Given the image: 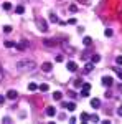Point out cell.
Returning <instances> with one entry per match:
<instances>
[{
  "label": "cell",
  "mask_w": 122,
  "mask_h": 124,
  "mask_svg": "<svg viewBox=\"0 0 122 124\" xmlns=\"http://www.w3.org/2000/svg\"><path fill=\"white\" fill-rule=\"evenodd\" d=\"M36 68V63L33 60H22L17 63V70L18 71H33Z\"/></svg>",
  "instance_id": "obj_1"
},
{
  "label": "cell",
  "mask_w": 122,
  "mask_h": 124,
  "mask_svg": "<svg viewBox=\"0 0 122 124\" xmlns=\"http://www.w3.org/2000/svg\"><path fill=\"white\" fill-rule=\"evenodd\" d=\"M36 27H38V30H40V31H43V33L48 31V23L43 18H36Z\"/></svg>",
  "instance_id": "obj_2"
},
{
  "label": "cell",
  "mask_w": 122,
  "mask_h": 124,
  "mask_svg": "<svg viewBox=\"0 0 122 124\" xmlns=\"http://www.w3.org/2000/svg\"><path fill=\"white\" fill-rule=\"evenodd\" d=\"M66 68L71 71V73H74V71H78V65H76L74 61H68L66 63Z\"/></svg>",
  "instance_id": "obj_3"
},
{
  "label": "cell",
  "mask_w": 122,
  "mask_h": 124,
  "mask_svg": "<svg viewBox=\"0 0 122 124\" xmlns=\"http://www.w3.org/2000/svg\"><path fill=\"white\" fill-rule=\"evenodd\" d=\"M15 46L18 48V50H22V51H23V50H27V48L30 46V43L27 41V40H22V41H20L18 45H15Z\"/></svg>",
  "instance_id": "obj_4"
},
{
  "label": "cell",
  "mask_w": 122,
  "mask_h": 124,
  "mask_svg": "<svg viewBox=\"0 0 122 124\" xmlns=\"http://www.w3.org/2000/svg\"><path fill=\"white\" fill-rule=\"evenodd\" d=\"M112 83H114V79L111 76H102V85L104 86H107V88H109V86H112Z\"/></svg>",
  "instance_id": "obj_5"
},
{
  "label": "cell",
  "mask_w": 122,
  "mask_h": 124,
  "mask_svg": "<svg viewBox=\"0 0 122 124\" xmlns=\"http://www.w3.org/2000/svg\"><path fill=\"white\" fill-rule=\"evenodd\" d=\"M41 70H43L45 73H50V71L53 70V65H51L50 61H46V63H43V65H41Z\"/></svg>",
  "instance_id": "obj_6"
},
{
  "label": "cell",
  "mask_w": 122,
  "mask_h": 124,
  "mask_svg": "<svg viewBox=\"0 0 122 124\" xmlns=\"http://www.w3.org/2000/svg\"><path fill=\"white\" fill-rule=\"evenodd\" d=\"M46 116H50V117L56 116V109H55L53 106H50V108H46Z\"/></svg>",
  "instance_id": "obj_7"
},
{
  "label": "cell",
  "mask_w": 122,
  "mask_h": 124,
  "mask_svg": "<svg viewBox=\"0 0 122 124\" xmlns=\"http://www.w3.org/2000/svg\"><path fill=\"white\" fill-rule=\"evenodd\" d=\"M17 96H18V93H17L15 89H10L8 93H7V98H8V99H17Z\"/></svg>",
  "instance_id": "obj_8"
},
{
  "label": "cell",
  "mask_w": 122,
  "mask_h": 124,
  "mask_svg": "<svg viewBox=\"0 0 122 124\" xmlns=\"http://www.w3.org/2000/svg\"><path fill=\"white\" fill-rule=\"evenodd\" d=\"M43 43H45V46H55V45H56V40H53V38H48V40H45Z\"/></svg>",
  "instance_id": "obj_9"
},
{
  "label": "cell",
  "mask_w": 122,
  "mask_h": 124,
  "mask_svg": "<svg viewBox=\"0 0 122 124\" xmlns=\"http://www.w3.org/2000/svg\"><path fill=\"white\" fill-rule=\"evenodd\" d=\"M91 106H93L94 109H97V108L101 106V101H99L97 98H94V99H91Z\"/></svg>",
  "instance_id": "obj_10"
},
{
  "label": "cell",
  "mask_w": 122,
  "mask_h": 124,
  "mask_svg": "<svg viewBox=\"0 0 122 124\" xmlns=\"http://www.w3.org/2000/svg\"><path fill=\"white\" fill-rule=\"evenodd\" d=\"M93 70H94V63H93V61H91V63H86V66H84V71H86V73H91Z\"/></svg>",
  "instance_id": "obj_11"
},
{
  "label": "cell",
  "mask_w": 122,
  "mask_h": 124,
  "mask_svg": "<svg viewBox=\"0 0 122 124\" xmlns=\"http://www.w3.org/2000/svg\"><path fill=\"white\" fill-rule=\"evenodd\" d=\"M63 106H65V108H68V111H74V109H76V104H74V103H65Z\"/></svg>",
  "instance_id": "obj_12"
},
{
  "label": "cell",
  "mask_w": 122,
  "mask_h": 124,
  "mask_svg": "<svg viewBox=\"0 0 122 124\" xmlns=\"http://www.w3.org/2000/svg\"><path fill=\"white\" fill-rule=\"evenodd\" d=\"M63 48H65V51H68V53H74V48L69 46L68 43H63Z\"/></svg>",
  "instance_id": "obj_13"
},
{
  "label": "cell",
  "mask_w": 122,
  "mask_h": 124,
  "mask_svg": "<svg viewBox=\"0 0 122 124\" xmlns=\"http://www.w3.org/2000/svg\"><path fill=\"white\" fill-rule=\"evenodd\" d=\"M83 43H84L86 46H91V45H93V40H91V37H84Z\"/></svg>",
  "instance_id": "obj_14"
},
{
  "label": "cell",
  "mask_w": 122,
  "mask_h": 124,
  "mask_svg": "<svg viewBox=\"0 0 122 124\" xmlns=\"http://www.w3.org/2000/svg\"><path fill=\"white\" fill-rule=\"evenodd\" d=\"M89 119H91V116L87 114V113H83V114H81V121H83V123H87Z\"/></svg>",
  "instance_id": "obj_15"
},
{
  "label": "cell",
  "mask_w": 122,
  "mask_h": 124,
  "mask_svg": "<svg viewBox=\"0 0 122 124\" xmlns=\"http://www.w3.org/2000/svg\"><path fill=\"white\" fill-rule=\"evenodd\" d=\"M38 88H40V86H38L36 83H30V85H28V89H30V91H36Z\"/></svg>",
  "instance_id": "obj_16"
},
{
  "label": "cell",
  "mask_w": 122,
  "mask_h": 124,
  "mask_svg": "<svg viewBox=\"0 0 122 124\" xmlns=\"http://www.w3.org/2000/svg\"><path fill=\"white\" fill-rule=\"evenodd\" d=\"M50 22H51V23H58L59 20H58V17L55 15V13H51V15H50Z\"/></svg>",
  "instance_id": "obj_17"
},
{
  "label": "cell",
  "mask_w": 122,
  "mask_h": 124,
  "mask_svg": "<svg viewBox=\"0 0 122 124\" xmlns=\"http://www.w3.org/2000/svg\"><path fill=\"white\" fill-rule=\"evenodd\" d=\"M15 12H17V13H18V15H22V13H23V12H25V7H23V5H18V7H17V8H15Z\"/></svg>",
  "instance_id": "obj_18"
},
{
  "label": "cell",
  "mask_w": 122,
  "mask_h": 124,
  "mask_svg": "<svg viewBox=\"0 0 122 124\" xmlns=\"http://www.w3.org/2000/svg\"><path fill=\"white\" fill-rule=\"evenodd\" d=\"M83 85H84L83 79H76L74 81V88H83Z\"/></svg>",
  "instance_id": "obj_19"
},
{
  "label": "cell",
  "mask_w": 122,
  "mask_h": 124,
  "mask_svg": "<svg viewBox=\"0 0 122 124\" xmlns=\"http://www.w3.org/2000/svg\"><path fill=\"white\" fill-rule=\"evenodd\" d=\"M38 89H40V91H43V93H46L48 89H50V86H48V85H40Z\"/></svg>",
  "instance_id": "obj_20"
},
{
  "label": "cell",
  "mask_w": 122,
  "mask_h": 124,
  "mask_svg": "<svg viewBox=\"0 0 122 124\" xmlns=\"http://www.w3.org/2000/svg\"><path fill=\"white\" fill-rule=\"evenodd\" d=\"M91 61H93V63H99V61H101V56H99V55H93Z\"/></svg>",
  "instance_id": "obj_21"
},
{
  "label": "cell",
  "mask_w": 122,
  "mask_h": 124,
  "mask_svg": "<svg viewBox=\"0 0 122 124\" xmlns=\"http://www.w3.org/2000/svg\"><path fill=\"white\" fill-rule=\"evenodd\" d=\"M53 98H55V99H56V101H59V99H61V98H63V94H61V93H59V91H56V93H53Z\"/></svg>",
  "instance_id": "obj_22"
},
{
  "label": "cell",
  "mask_w": 122,
  "mask_h": 124,
  "mask_svg": "<svg viewBox=\"0 0 122 124\" xmlns=\"http://www.w3.org/2000/svg\"><path fill=\"white\" fill-rule=\"evenodd\" d=\"M3 45H5L7 48H13V46H15V43H13V41H10V40H7V41H5Z\"/></svg>",
  "instance_id": "obj_23"
},
{
  "label": "cell",
  "mask_w": 122,
  "mask_h": 124,
  "mask_svg": "<svg viewBox=\"0 0 122 124\" xmlns=\"http://www.w3.org/2000/svg\"><path fill=\"white\" fill-rule=\"evenodd\" d=\"M3 10H7V12L12 10V3H10V2H5V3H3Z\"/></svg>",
  "instance_id": "obj_24"
},
{
  "label": "cell",
  "mask_w": 122,
  "mask_h": 124,
  "mask_svg": "<svg viewBox=\"0 0 122 124\" xmlns=\"http://www.w3.org/2000/svg\"><path fill=\"white\" fill-rule=\"evenodd\" d=\"M81 96H83V98H87V96H89V89H84V88H83V91H81Z\"/></svg>",
  "instance_id": "obj_25"
},
{
  "label": "cell",
  "mask_w": 122,
  "mask_h": 124,
  "mask_svg": "<svg viewBox=\"0 0 122 124\" xmlns=\"http://www.w3.org/2000/svg\"><path fill=\"white\" fill-rule=\"evenodd\" d=\"M12 27H10V25H5V27H3V31H5V33H12Z\"/></svg>",
  "instance_id": "obj_26"
},
{
  "label": "cell",
  "mask_w": 122,
  "mask_h": 124,
  "mask_svg": "<svg viewBox=\"0 0 122 124\" xmlns=\"http://www.w3.org/2000/svg\"><path fill=\"white\" fill-rule=\"evenodd\" d=\"M104 35H106V37H112V35H114V31H112L111 28H107L106 31H104Z\"/></svg>",
  "instance_id": "obj_27"
},
{
  "label": "cell",
  "mask_w": 122,
  "mask_h": 124,
  "mask_svg": "<svg viewBox=\"0 0 122 124\" xmlns=\"http://www.w3.org/2000/svg\"><path fill=\"white\" fill-rule=\"evenodd\" d=\"M89 121H94V123H97V121H99V116H97V114H91V119H89Z\"/></svg>",
  "instance_id": "obj_28"
},
{
  "label": "cell",
  "mask_w": 122,
  "mask_h": 124,
  "mask_svg": "<svg viewBox=\"0 0 122 124\" xmlns=\"http://www.w3.org/2000/svg\"><path fill=\"white\" fill-rule=\"evenodd\" d=\"M114 71H115V73H117V76H119V78L122 79V70H119V68H115Z\"/></svg>",
  "instance_id": "obj_29"
},
{
  "label": "cell",
  "mask_w": 122,
  "mask_h": 124,
  "mask_svg": "<svg viewBox=\"0 0 122 124\" xmlns=\"http://www.w3.org/2000/svg\"><path fill=\"white\" fill-rule=\"evenodd\" d=\"M69 12H73V13L78 12V7H76V5H69Z\"/></svg>",
  "instance_id": "obj_30"
},
{
  "label": "cell",
  "mask_w": 122,
  "mask_h": 124,
  "mask_svg": "<svg viewBox=\"0 0 122 124\" xmlns=\"http://www.w3.org/2000/svg\"><path fill=\"white\" fill-rule=\"evenodd\" d=\"M115 63H117L119 66H122V56H117V58H115Z\"/></svg>",
  "instance_id": "obj_31"
},
{
  "label": "cell",
  "mask_w": 122,
  "mask_h": 124,
  "mask_svg": "<svg viewBox=\"0 0 122 124\" xmlns=\"http://www.w3.org/2000/svg\"><path fill=\"white\" fill-rule=\"evenodd\" d=\"M3 81V70H2V65H0V83Z\"/></svg>",
  "instance_id": "obj_32"
},
{
  "label": "cell",
  "mask_w": 122,
  "mask_h": 124,
  "mask_svg": "<svg viewBox=\"0 0 122 124\" xmlns=\"http://www.w3.org/2000/svg\"><path fill=\"white\" fill-rule=\"evenodd\" d=\"M63 60H65V58H63V55H58V56H56V61H58V63H61Z\"/></svg>",
  "instance_id": "obj_33"
},
{
  "label": "cell",
  "mask_w": 122,
  "mask_h": 124,
  "mask_svg": "<svg viewBox=\"0 0 122 124\" xmlns=\"http://www.w3.org/2000/svg\"><path fill=\"white\" fill-rule=\"evenodd\" d=\"M68 23H69V25H74V23H76V18H69V20H68Z\"/></svg>",
  "instance_id": "obj_34"
},
{
  "label": "cell",
  "mask_w": 122,
  "mask_h": 124,
  "mask_svg": "<svg viewBox=\"0 0 122 124\" xmlns=\"http://www.w3.org/2000/svg\"><path fill=\"white\" fill-rule=\"evenodd\" d=\"M83 88H84V89H91V85H89V83H84Z\"/></svg>",
  "instance_id": "obj_35"
},
{
  "label": "cell",
  "mask_w": 122,
  "mask_h": 124,
  "mask_svg": "<svg viewBox=\"0 0 122 124\" xmlns=\"http://www.w3.org/2000/svg\"><path fill=\"white\" fill-rule=\"evenodd\" d=\"M3 103H5V96L0 94V104H3Z\"/></svg>",
  "instance_id": "obj_36"
},
{
  "label": "cell",
  "mask_w": 122,
  "mask_h": 124,
  "mask_svg": "<svg viewBox=\"0 0 122 124\" xmlns=\"http://www.w3.org/2000/svg\"><path fill=\"white\" fill-rule=\"evenodd\" d=\"M117 114L122 116V106H119V109H117Z\"/></svg>",
  "instance_id": "obj_37"
},
{
  "label": "cell",
  "mask_w": 122,
  "mask_h": 124,
  "mask_svg": "<svg viewBox=\"0 0 122 124\" xmlns=\"http://www.w3.org/2000/svg\"><path fill=\"white\" fill-rule=\"evenodd\" d=\"M83 2H84L86 5H89V2H91V0H83Z\"/></svg>",
  "instance_id": "obj_38"
}]
</instances>
